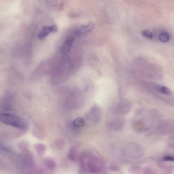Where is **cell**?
I'll return each mask as SVG.
<instances>
[{"label": "cell", "instance_id": "1", "mask_svg": "<svg viewBox=\"0 0 174 174\" xmlns=\"http://www.w3.org/2000/svg\"><path fill=\"white\" fill-rule=\"evenodd\" d=\"M81 155L84 159L87 173L98 174L101 173L105 166L101 159L89 152H83Z\"/></svg>", "mask_w": 174, "mask_h": 174}, {"label": "cell", "instance_id": "2", "mask_svg": "<svg viewBox=\"0 0 174 174\" xmlns=\"http://www.w3.org/2000/svg\"><path fill=\"white\" fill-rule=\"evenodd\" d=\"M0 121L5 124L16 128L24 129L27 126L26 121L20 116L8 114L0 115Z\"/></svg>", "mask_w": 174, "mask_h": 174}, {"label": "cell", "instance_id": "3", "mask_svg": "<svg viewBox=\"0 0 174 174\" xmlns=\"http://www.w3.org/2000/svg\"><path fill=\"white\" fill-rule=\"evenodd\" d=\"M102 111L99 105H94L88 112L87 117L94 123H98L102 117Z\"/></svg>", "mask_w": 174, "mask_h": 174}, {"label": "cell", "instance_id": "4", "mask_svg": "<svg viewBox=\"0 0 174 174\" xmlns=\"http://www.w3.org/2000/svg\"><path fill=\"white\" fill-rule=\"evenodd\" d=\"M132 104L130 101L127 99H123L119 102L117 106L116 113L120 115H124L130 111Z\"/></svg>", "mask_w": 174, "mask_h": 174}, {"label": "cell", "instance_id": "5", "mask_svg": "<svg viewBox=\"0 0 174 174\" xmlns=\"http://www.w3.org/2000/svg\"><path fill=\"white\" fill-rule=\"evenodd\" d=\"M58 31V27L56 25L44 26L38 33V38L40 40H43L50 33H56Z\"/></svg>", "mask_w": 174, "mask_h": 174}, {"label": "cell", "instance_id": "6", "mask_svg": "<svg viewBox=\"0 0 174 174\" xmlns=\"http://www.w3.org/2000/svg\"><path fill=\"white\" fill-rule=\"evenodd\" d=\"M139 147L134 144H129L124 148L123 153L125 156L130 158H134L137 157Z\"/></svg>", "mask_w": 174, "mask_h": 174}, {"label": "cell", "instance_id": "7", "mask_svg": "<svg viewBox=\"0 0 174 174\" xmlns=\"http://www.w3.org/2000/svg\"><path fill=\"white\" fill-rule=\"evenodd\" d=\"M74 38L73 37H67L61 48V54L63 57H66L71 51Z\"/></svg>", "mask_w": 174, "mask_h": 174}, {"label": "cell", "instance_id": "8", "mask_svg": "<svg viewBox=\"0 0 174 174\" xmlns=\"http://www.w3.org/2000/svg\"><path fill=\"white\" fill-rule=\"evenodd\" d=\"M124 124V121L121 118H115V119L111 121L110 123V127L113 130L118 131L123 128Z\"/></svg>", "mask_w": 174, "mask_h": 174}, {"label": "cell", "instance_id": "9", "mask_svg": "<svg viewBox=\"0 0 174 174\" xmlns=\"http://www.w3.org/2000/svg\"><path fill=\"white\" fill-rule=\"evenodd\" d=\"M78 147L76 145H73L70 147L68 152L67 157L68 159L72 162L76 160L78 157Z\"/></svg>", "mask_w": 174, "mask_h": 174}, {"label": "cell", "instance_id": "10", "mask_svg": "<svg viewBox=\"0 0 174 174\" xmlns=\"http://www.w3.org/2000/svg\"><path fill=\"white\" fill-rule=\"evenodd\" d=\"M42 164L47 169L53 170L56 167V163L53 158H45L42 160Z\"/></svg>", "mask_w": 174, "mask_h": 174}, {"label": "cell", "instance_id": "11", "mask_svg": "<svg viewBox=\"0 0 174 174\" xmlns=\"http://www.w3.org/2000/svg\"><path fill=\"white\" fill-rule=\"evenodd\" d=\"M94 25L93 23L90 22L86 25L81 27L77 31V34H82L90 32L93 29Z\"/></svg>", "mask_w": 174, "mask_h": 174}, {"label": "cell", "instance_id": "12", "mask_svg": "<svg viewBox=\"0 0 174 174\" xmlns=\"http://www.w3.org/2000/svg\"><path fill=\"white\" fill-rule=\"evenodd\" d=\"M34 148L38 156H42L45 154L46 147L43 144L37 143L35 144L34 146Z\"/></svg>", "mask_w": 174, "mask_h": 174}, {"label": "cell", "instance_id": "13", "mask_svg": "<svg viewBox=\"0 0 174 174\" xmlns=\"http://www.w3.org/2000/svg\"><path fill=\"white\" fill-rule=\"evenodd\" d=\"M85 124L84 119L81 117L76 118L73 122V125L76 128H79L82 127Z\"/></svg>", "mask_w": 174, "mask_h": 174}, {"label": "cell", "instance_id": "14", "mask_svg": "<svg viewBox=\"0 0 174 174\" xmlns=\"http://www.w3.org/2000/svg\"><path fill=\"white\" fill-rule=\"evenodd\" d=\"M158 39L161 42H166L169 40L170 36L168 33L163 32L161 33L158 36Z\"/></svg>", "mask_w": 174, "mask_h": 174}, {"label": "cell", "instance_id": "15", "mask_svg": "<svg viewBox=\"0 0 174 174\" xmlns=\"http://www.w3.org/2000/svg\"><path fill=\"white\" fill-rule=\"evenodd\" d=\"M53 147L56 150H60L63 147L64 142L62 140H57L55 142Z\"/></svg>", "mask_w": 174, "mask_h": 174}, {"label": "cell", "instance_id": "16", "mask_svg": "<svg viewBox=\"0 0 174 174\" xmlns=\"http://www.w3.org/2000/svg\"><path fill=\"white\" fill-rule=\"evenodd\" d=\"M142 34L144 37L148 39L153 38V35L151 31L148 30H145L142 31Z\"/></svg>", "mask_w": 174, "mask_h": 174}, {"label": "cell", "instance_id": "17", "mask_svg": "<svg viewBox=\"0 0 174 174\" xmlns=\"http://www.w3.org/2000/svg\"><path fill=\"white\" fill-rule=\"evenodd\" d=\"M139 170L140 168L138 167L133 166L129 168L128 171L130 174H138Z\"/></svg>", "mask_w": 174, "mask_h": 174}, {"label": "cell", "instance_id": "18", "mask_svg": "<svg viewBox=\"0 0 174 174\" xmlns=\"http://www.w3.org/2000/svg\"><path fill=\"white\" fill-rule=\"evenodd\" d=\"M19 148L20 150L22 151H25L27 150L28 148L27 144L25 143H21L19 145Z\"/></svg>", "mask_w": 174, "mask_h": 174}, {"label": "cell", "instance_id": "19", "mask_svg": "<svg viewBox=\"0 0 174 174\" xmlns=\"http://www.w3.org/2000/svg\"><path fill=\"white\" fill-rule=\"evenodd\" d=\"M163 160L165 161H170L174 162V157L171 156H166L164 157Z\"/></svg>", "mask_w": 174, "mask_h": 174}, {"label": "cell", "instance_id": "20", "mask_svg": "<svg viewBox=\"0 0 174 174\" xmlns=\"http://www.w3.org/2000/svg\"><path fill=\"white\" fill-rule=\"evenodd\" d=\"M111 169L114 171H117L119 170V167H118L117 166L113 165L111 167Z\"/></svg>", "mask_w": 174, "mask_h": 174}]
</instances>
